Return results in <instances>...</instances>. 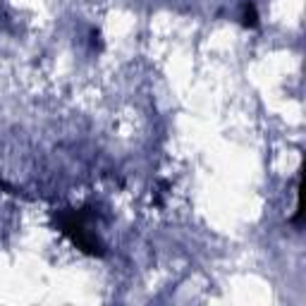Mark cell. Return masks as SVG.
Returning <instances> with one entry per match:
<instances>
[{"label": "cell", "instance_id": "obj_1", "mask_svg": "<svg viewBox=\"0 0 306 306\" xmlns=\"http://www.w3.org/2000/svg\"><path fill=\"white\" fill-rule=\"evenodd\" d=\"M244 27H256L258 24V15H256V8H254V3H247L244 5Z\"/></svg>", "mask_w": 306, "mask_h": 306}]
</instances>
